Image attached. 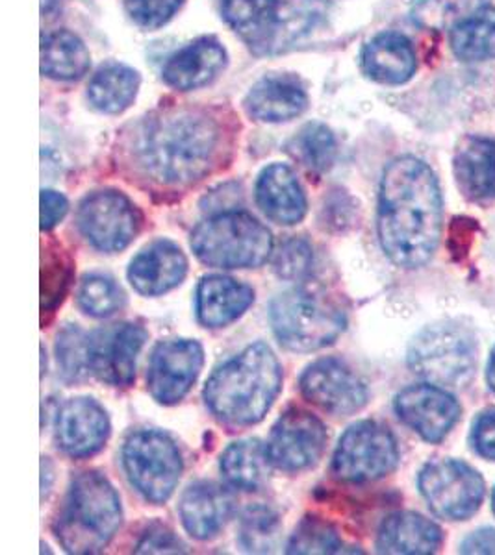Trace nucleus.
Returning a JSON list of instances; mask_svg holds the SVG:
<instances>
[{"label": "nucleus", "mask_w": 495, "mask_h": 555, "mask_svg": "<svg viewBox=\"0 0 495 555\" xmlns=\"http://www.w3.org/2000/svg\"><path fill=\"white\" fill-rule=\"evenodd\" d=\"M442 234V195L434 172L419 159L388 165L379 195V240L395 266H426Z\"/></svg>", "instance_id": "obj_1"}, {"label": "nucleus", "mask_w": 495, "mask_h": 555, "mask_svg": "<svg viewBox=\"0 0 495 555\" xmlns=\"http://www.w3.org/2000/svg\"><path fill=\"white\" fill-rule=\"evenodd\" d=\"M214 120L195 112L164 115L149 122L134 156L147 177L162 185H190L206 177L217 152Z\"/></svg>", "instance_id": "obj_2"}, {"label": "nucleus", "mask_w": 495, "mask_h": 555, "mask_svg": "<svg viewBox=\"0 0 495 555\" xmlns=\"http://www.w3.org/2000/svg\"><path fill=\"white\" fill-rule=\"evenodd\" d=\"M282 387V366L274 350L254 343L219 366L204 387L210 413L227 426L261 423Z\"/></svg>", "instance_id": "obj_3"}, {"label": "nucleus", "mask_w": 495, "mask_h": 555, "mask_svg": "<svg viewBox=\"0 0 495 555\" xmlns=\"http://www.w3.org/2000/svg\"><path fill=\"white\" fill-rule=\"evenodd\" d=\"M122 520V502L112 483L88 470L71 481L54 531L69 554H97L109 546Z\"/></svg>", "instance_id": "obj_4"}, {"label": "nucleus", "mask_w": 495, "mask_h": 555, "mask_svg": "<svg viewBox=\"0 0 495 555\" xmlns=\"http://www.w3.org/2000/svg\"><path fill=\"white\" fill-rule=\"evenodd\" d=\"M275 335L293 352H314L337 341L345 330V313L332 298L297 287L275 298L269 308Z\"/></svg>", "instance_id": "obj_5"}, {"label": "nucleus", "mask_w": 495, "mask_h": 555, "mask_svg": "<svg viewBox=\"0 0 495 555\" xmlns=\"http://www.w3.org/2000/svg\"><path fill=\"white\" fill-rule=\"evenodd\" d=\"M191 248L204 266L219 269H254L266 263L274 237L253 215L227 211L195 228Z\"/></svg>", "instance_id": "obj_6"}, {"label": "nucleus", "mask_w": 495, "mask_h": 555, "mask_svg": "<svg viewBox=\"0 0 495 555\" xmlns=\"http://www.w3.org/2000/svg\"><path fill=\"white\" fill-rule=\"evenodd\" d=\"M123 465L136 491L151 504H164L182 476L177 444L156 429H141L123 447Z\"/></svg>", "instance_id": "obj_7"}, {"label": "nucleus", "mask_w": 495, "mask_h": 555, "mask_svg": "<svg viewBox=\"0 0 495 555\" xmlns=\"http://www.w3.org/2000/svg\"><path fill=\"white\" fill-rule=\"evenodd\" d=\"M414 373L434 385H462L475 369V341L455 324L423 330L408 350Z\"/></svg>", "instance_id": "obj_8"}, {"label": "nucleus", "mask_w": 495, "mask_h": 555, "mask_svg": "<svg viewBox=\"0 0 495 555\" xmlns=\"http://www.w3.org/2000/svg\"><path fill=\"white\" fill-rule=\"evenodd\" d=\"M397 460V442L390 429L363 421L353 424L340 439L332 457V474L350 483L381 480L394 470Z\"/></svg>", "instance_id": "obj_9"}, {"label": "nucleus", "mask_w": 495, "mask_h": 555, "mask_svg": "<svg viewBox=\"0 0 495 555\" xmlns=\"http://www.w3.org/2000/svg\"><path fill=\"white\" fill-rule=\"evenodd\" d=\"M419 489L432 512L445 520L471 517L484 496L483 478L455 460L429 463L419 474Z\"/></svg>", "instance_id": "obj_10"}, {"label": "nucleus", "mask_w": 495, "mask_h": 555, "mask_svg": "<svg viewBox=\"0 0 495 555\" xmlns=\"http://www.w3.org/2000/svg\"><path fill=\"white\" fill-rule=\"evenodd\" d=\"M77 221L89 245L110 254L127 248L141 227L138 209L117 191H99L86 196L78 208Z\"/></svg>", "instance_id": "obj_11"}, {"label": "nucleus", "mask_w": 495, "mask_h": 555, "mask_svg": "<svg viewBox=\"0 0 495 555\" xmlns=\"http://www.w3.org/2000/svg\"><path fill=\"white\" fill-rule=\"evenodd\" d=\"M204 350L198 341L177 339L156 345L147 373V389L158 404H178L203 371Z\"/></svg>", "instance_id": "obj_12"}, {"label": "nucleus", "mask_w": 495, "mask_h": 555, "mask_svg": "<svg viewBox=\"0 0 495 555\" xmlns=\"http://www.w3.org/2000/svg\"><path fill=\"white\" fill-rule=\"evenodd\" d=\"M327 444V429L318 416L308 411L290 410L274 426L267 457L274 467L299 473L318 463Z\"/></svg>", "instance_id": "obj_13"}, {"label": "nucleus", "mask_w": 495, "mask_h": 555, "mask_svg": "<svg viewBox=\"0 0 495 555\" xmlns=\"http://www.w3.org/2000/svg\"><path fill=\"white\" fill-rule=\"evenodd\" d=\"M303 397L330 415H353L368 402L360 376L337 358L316 361L301 376Z\"/></svg>", "instance_id": "obj_14"}, {"label": "nucleus", "mask_w": 495, "mask_h": 555, "mask_svg": "<svg viewBox=\"0 0 495 555\" xmlns=\"http://www.w3.org/2000/svg\"><path fill=\"white\" fill-rule=\"evenodd\" d=\"M147 332L130 322L97 330L89 337V373L112 387H128L136 376V361Z\"/></svg>", "instance_id": "obj_15"}, {"label": "nucleus", "mask_w": 495, "mask_h": 555, "mask_svg": "<svg viewBox=\"0 0 495 555\" xmlns=\"http://www.w3.org/2000/svg\"><path fill=\"white\" fill-rule=\"evenodd\" d=\"M401 421L429 442H440L458 421L457 400L440 385H412L395 398Z\"/></svg>", "instance_id": "obj_16"}, {"label": "nucleus", "mask_w": 495, "mask_h": 555, "mask_svg": "<svg viewBox=\"0 0 495 555\" xmlns=\"http://www.w3.org/2000/svg\"><path fill=\"white\" fill-rule=\"evenodd\" d=\"M109 436V415L93 398H71L58 411V447L71 457L96 455L104 449Z\"/></svg>", "instance_id": "obj_17"}, {"label": "nucleus", "mask_w": 495, "mask_h": 555, "mask_svg": "<svg viewBox=\"0 0 495 555\" xmlns=\"http://www.w3.org/2000/svg\"><path fill=\"white\" fill-rule=\"evenodd\" d=\"M188 272L185 253L172 241H156L143 248L128 267V282L145 297H158L182 284Z\"/></svg>", "instance_id": "obj_18"}, {"label": "nucleus", "mask_w": 495, "mask_h": 555, "mask_svg": "<svg viewBox=\"0 0 495 555\" xmlns=\"http://www.w3.org/2000/svg\"><path fill=\"white\" fill-rule=\"evenodd\" d=\"M180 518L186 531L199 541H208L223 530L232 513V496L221 486L199 481L188 487L180 500Z\"/></svg>", "instance_id": "obj_19"}, {"label": "nucleus", "mask_w": 495, "mask_h": 555, "mask_svg": "<svg viewBox=\"0 0 495 555\" xmlns=\"http://www.w3.org/2000/svg\"><path fill=\"white\" fill-rule=\"evenodd\" d=\"M256 203L277 224L293 227L305 219V193L287 165H271L262 172L256 183Z\"/></svg>", "instance_id": "obj_20"}, {"label": "nucleus", "mask_w": 495, "mask_h": 555, "mask_svg": "<svg viewBox=\"0 0 495 555\" xmlns=\"http://www.w3.org/2000/svg\"><path fill=\"white\" fill-rule=\"evenodd\" d=\"M227 64V54L216 39L203 38L173 54L164 67L165 82L173 88H203L212 82Z\"/></svg>", "instance_id": "obj_21"}, {"label": "nucleus", "mask_w": 495, "mask_h": 555, "mask_svg": "<svg viewBox=\"0 0 495 555\" xmlns=\"http://www.w3.org/2000/svg\"><path fill=\"white\" fill-rule=\"evenodd\" d=\"M254 302V291L232 278L208 276L199 284L198 317L206 328L238 321Z\"/></svg>", "instance_id": "obj_22"}, {"label": "nucleus", "mask_w": 495, "mask_h": 555, "mask_svg": "<svg viewBox=\"0 0 495 555\" xmlns=\"http://www.w3.org/2000/svg\"><path fill=\"white\" fill-rule=\"evenodd\" d=\"M442 544L439 526L418 513H395L382 522L377 539L381 554H434Z\"/></svg>", "instance_id": "obj_23"}, {"label": "nucleus", "mask_w": 495, "mask_h": 555, "mask_svg": "<svg viewBox=\"0 0 495 555\" xmlns=\"http://www.w3.org/2000/svg\"><path fill=\"white\" fill-rule=\"evenodd\" d=\"M364 70L382 83H405L416 70L412 44L401 34L386 33L371 39L363 54Z\"/></svg>", "instance_id": "obj_24"}, {"label": "nucleus", "mask_w": 495, "mask_h": 555, "mask_svg": "<svg viewBox=\"0 0 495 555\" xmlns=\"http://www.w3.org/2000/svg\"><path fill=\"white\" fill-rule=\"evenodd\" d=\"M249 114L266 122L290 120L306 109L305 91L290 78H266L248 96Z\"/></svg>", "instance_id": "obj_25"}, {"label": "nucleus", "mask_w": 495, "mask_h": 555, "mask_svg": "<svg viewBox=\"0 0 495 555\" xmlns=\"http://www.w3.org/2000/svg\"><path fill=\"white\" fill-rule=\"evenodd\" d=\"M455 172L464 193L475 198L495 196L494 139H466L455 158Z\"/></svg>", "instance_id": "obj_26"}, {"label": "nucleus", "mask_w": 495, "mask_h": 555, "mask_svg": "<svg viewBox=\"0 0 495 555\" xmlns=\"http://www.w3.org/2000/svg\"><path fill=\"white\" fill-rule=\"evenodd\" d=\"M321 0H280L261 52H279L310 34L323 20Z\"/></svg>", "instance_id": "obj_27"}, {"label": "nucleus", "mask_w": 495, "mask_h": 555, "mask_svg": "<svg viewBox=\"0 0 495 555\" xmlns=\"http://www.w3.org/2000/svg\"><path fill=\"white\" fill-rule=\"evenodd\" d=\"M140 88V76L125 65H106L89 82L91 104L104 114H119L132 104Z\"/></svg>", "instance_id": "obj_28"}, {"label": "nucleus", "mask_w": 495, "mask_h": 555, "mask_svg": "<svg viewBox=\"0 0 495 555\" xmlns=\"http://www.w3.org/2000/svg\"><path fill=\"white\" fill-rule=\"evenodd\" d=\"M89 69V52L75 34L54 33L41 47V70L54 80H77Z\"/></svg>", "instance_id": "obj_29"}, {"label": "nucleus", "mask_w": 495, "mask_h": 555, "mask_svg": "<svg viewBox=\"0 0 495 555\" xmlns=\"http://www.w3.org/2000/svg\"><path fill=\"white\" fill-rule=\"evenodd\" d=\"M267 450L256 439L232 442L221 455V473L230 486L254 491L266 480Z\"/></svg>", "instance_id": "obj_30"}, {"label": "nucleus", "mask_w": 495, "mask_h": 555, "mask_svg": "<svg viewBox=\"0 0 495 555\" xmlns=\"http://www.w3.org/2000/svg\"><path fill=\"white\" fill-rule=\"evenodd\" d=\"M280 0H221L225 21L240 34L251 49L262 51Z\"/></svg>", "instance_id": "obj_31"}, {"label": "nucleus", "mask_w": 495, "mask_h": 555, "mask_svg": "<svg viewBox=\"0 0 495 555\" xmlns=\"http://www.w3.org/2000/svg\"><path fill=\"white\" fill-rule=\"evenodd\" d=\"M455 54L466 62L495 57V8H481L452 30Z\"/></svg>", "instance_id": "obj_32"}, {"label": "nucleus", "mask_w": 495, "mask_h": 555, "mask_svg": "<svg viewBox=\"0 0 495 555\" xmlns=\"http://www.w3.org/2000/svg\"><path fill=\"white\" fill-rule=\"evenodd\" d=\"M73 278V261L60 245H47L41 254V311L52 313L64 300Z\"/></svg>", "instance_id": "obj_33"}, {"label": "nucleus", "mask_w": 495, "mask_h": 555, "mask_svg": "<svg viewBox=\"0 0 495 555\" xmlns=\"http://www.w3.org/2000/svg\"><path fill=\"white\" fill-rule=\"evenodd\" d=\"M484 0H419L414 7L412 20L423 28L445 30L455 28L460 21L481 10Z\"/></svg>", "instance_id": "obj_34"}, {"label": "nucleus", "mask_w": 495, "mask_h": 555, "mask_svg": "<svg viewBox=\"0 0 495 555\" xmlns=\"http://www.w3.org/2000/svg\"><path fill=\"white\" fill-rule=\"evenodd\" d=\"M279 531V515L264 505H254L243 513L242 524H240V543L248 552L267 554L275 548Z\"/></svg>", "instance_id": "obj_35"}, {"label": "nucleus", "mask_w": 495, "mask_h": 555, "mask_svg": "<svg viewBox=\"0 0 495 555\" xmlns=\"http://www.w3.org/2000/svg\"><path fill=\"white\" fill-rule=\"evenodd\" d=\"M342 548V539L327 520L306 517L293 531L288 543V554H338Z\"/></svg>", "instance_id": "obj_36"}, {"label": "nucleus", "mask_w": 495, "mask_h": 555, "mask_svg": "<svg viewBox=\"0 0 495 555\" xmlns=\"http://www.w3.org/2000/svg\"><path fill=\"white\" fill-rule=\"evenodd\" d=\"M78 304L88 315L109 317L122 310L125 295L112 278L91 274L80 284Z\"/></svg>", "instance_id": "obj_37"}, {"label": "nucleus", "mask_w": 495, "mask_h": 555, "mask_svg": "<svg viewBox=\"0 0 495 555\" xmlns=\"http://www.w3.org/2000/svg\"><path fill=\"white\" fill-rule=\"evenodd\" d=\"M295 146H297L299 158L306 167H310L312 171L323 172L334 164L337 141L329 128L323 125L314 122L303 128V132L295 139Z\"/></svg>", "instance_id": "obj_38"}, {"label": "nucleus", "mask_w": 495, "mask_h": 555, "mask_svg": "<svg viewBox=\"0 0 495 555\" xmlns=\"http://www.w3.org/2000/svg\"><path fill=\"white\" fill-rule=\"evenodd\" d=\"M56 353L64 378L78 379L89 371V337L82 330L69 326L58 335Z\"/></svg>", "instance_id": "obj_39"}, {"label": "nucleus", "mask_w": 495, "mask_h": 555, "mask_svg": "<svg viewBox=\"0 0 495 555\" xmlns=\"http://www.w3.org/2000/svg\"><path fill=\"white\" fill-rule=\"evenodd\" d=\"M314 263L312 246L305 240H288L280 245L279 253L275 254L274 269L277 276L282 280H303L308 276Z\"/></svg>", "instance_id": "obj_40"}, {"label": "nucleus", "mask_w": 495, "mask_h": 555, "mask_svg": "<svg viewBox=\"0 0 495 555\" xmlns=\"http://www.w3.org/2000/svg\"><path fill=\"white\" fill-rule=\"evenodd\" d=\"M185 0H127V12L143 28H158L172 20Z\"/></svg>", "instance_id": "obj_41"}, {"label": "nucleus", "mask_w": 495, "mask_h": 555, "mask_svg": "<svg viewBox=\"0 0 495 555\" xmlns=\"http://www.w3.org/2000/svg\"><path fill=\"white\" fill-rule=\"evenodd\" d=\"M136 552L138 554H178V552H185V544L173 535L172 530L156 526L143 533Z\"/></svg>", "instance_id": "obj_42"}, {"label": "nucleus", "mask_w": 495, "mask_h": 555, "mask_svg": "<svg viewBox=\"0 0 495 555\" xmlns=\"http://www.w3.org/2000/svg\"><path fill=\"white\" fill-rule=\"evenodd\" d=\"M471 441L475 447L477 452L486 457V460L495 461V411L484 413L475 426H473V434H471Z\"/></svg>", "instance_id": "obj_43"}, {"label": "nucleus", "mask_w": 495, "mask_h": 555, "mask_svg": "<svg viewBox=\"0 0 495 555\" xmlns=\"http://www.w3.org/2000/svg\"><path fill=\"white\" fill-rule=\"evenodd\" d=\"M67 214V201L56 191H41V230H52Z\"/></svg>", "instance_id": "obj_44"}, {"label": "nucleus", "mask_w": 495, "mask_h": 555, "mask_svg": "<svg viewBox=\"0 0 495 555\" xmlns=\"http://www.w3.org/2000/svg\"><path fill=\"white\" fill-rule=\"evenodd\" d=\"M464 554H495V530L471 533L462 543Z\"/></svg>", "instance_id": "obj_45"}, {"label": "nucleus", "mask_w": 495, "mask_h": 555, "mask_svg": "<svg viewBox=\"0 0 495 555\" xmlns=\"http://www.w3.org/2000/svg\"><path fill=\"white\" fill-rule=\"evenodd\" d=\"M488 384L492 387V391H495V348L494 352H492V358H490Z\"/></svg>", "instance_id": "obj_46"}, {"label": "nucleus", "mask_w": 495, "mask_h": 555, "mask_svg": "<svg viewBox=\"0 0 495 555\" xmlns=\"http://www.w3.org/2000/svg\"><path fill=\"white\" fill-rule=\"evenodd\" d=\"M494 512H495V492H494Z\"/></svg>", "instance_id": "obj_47"}]
</instances>
